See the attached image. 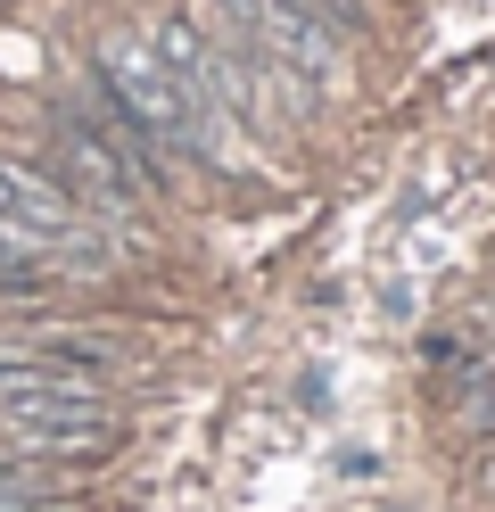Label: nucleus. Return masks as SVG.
<instances>
[{"label":"nucleus","instance_id":"1","mask_svg":"<svg viewBox=\"0 0 495 512\" xmlns=\"http://www.w3.org/2000/svg\"><path fill=\"white\" fill-rule=\"evenodd\" d=\"M91 83L132 116V133H141L157 157H223V149H231V124H223L215 108H198L190 91L157 67V50H149L141 34H99ZM223 166H231V157H223Z\"/></svg>","mask_w":495,"mask_h":512},{"label":"nucleus","instance_id":"2","mask_svg":"<svg viewBox=\"0 0 495 512\" xmlns=\"http://www.w3.org/2000/svg\"><path fill=\"white\" fill-rule=\"evenodd\" d=\"M256 50L297 83V91H330L347 75L339 58V25L322 0H256Z\"/></svg>","mask_w":495,"mask_h":512}]
</instances>
